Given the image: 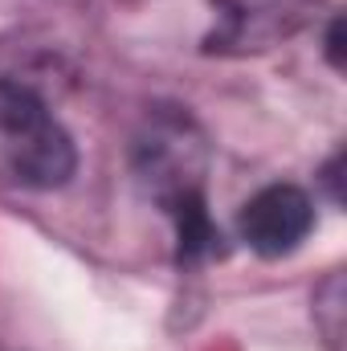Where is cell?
<instances>
[{
    "label": "cell",
    "instance_id": "1",
    "mask_svg": "<svg viewBox=\"0 0 347 351\" xmlns=\"http://www.w3.org/2000/svg\"><path fill=\"white\" fill-rule=\"evenodd\" d=\"M204 168L208 147L196 123L176 110H156L135 143V172L147 196L172 217L180 265L213 258L221 250V233L204 208Z\"/></svg>",
    "mask_w": 347,
    "mask_h": 351
},
{
    "label": "cell",
    "instance_id": "2",
    "mask_svg": "<svg viewBox=\"0 0 347 351\" xmlns=\"http://www.w3.org/2000/svg\"><path fill=\"white\" fill-rule=\"evenodd\" d=\"M78 168L74 143L33 90L0 82V180L29 192L62 188Z\"/></svg>",
    "mask_w": 347,
    "mask_h": 351
},
{
    "label": "cell",
    "instance_id": "3",
    "mask_svg": "<svg viewBox=\"0 0 347 351\" xmlns=\"http://www.w3.org/2000/svg\"><path fill=\"white\" fill-rule=\"evenodd\" d=\"M323 0H213L217 25L204 37V53L250 58L286 45L315 25Z\"/></svg>",
    "mask_w": 347,
    "mask_h": 351
},
{
    "label": "cell",
    "instance_id": "4",
    "mask_svg": "<svg viewBox=\"0 0 347 351\" xmlns=\"http://www.w3.org/2000/svg\"><path fill=\"white\" fill-rule=\"evenodd\" d=\"M311 225H315V204L294 184H270V188H261L258 196L246 200V208L237 217L241 241L254 254H261V258H286V254H294L307 241Z\"/></svg>",
    "mask_w": 347,
    "mask_h": 351
},
{
    "label": "cell",
    "instance_id": "5",
    "mask_svg": "<svg viewBox=\"0 0 347 351\" xmlns=\"http://www.w3.org/2000/svg\"><path fill=\"white\" fill-rule=\"evenodd\" d=\"M327 294H331V302H327V306L315 298V302H319V306H315V319H319V327H323L327 343H331V348H339V331H344V327H339V315H344V306H339V302H344V282H339V274H331V278H327Z\"/></svg>",
    "mask_w": 347,
    "mask_h": 351
},
{
    "label": "cell",
    "instance_id": "6",
    "mask_svg": "<svg viewBox=\"0 0 347 351\" xmlns=\"http://www.w3.org/2000/svg\"><path fill=\"white\" fill-rule=\"evenodd\" d=\"M327 58H331L335 70L344 66V21H339V16L331 21V33H327Z\"/></svg>",
    "mask_w": 347,
    "mask_h": 351
},
{
    "label": "cell",
    "instance_id": "7",
    "mask_svg": "<svg viewBox=\"0 0 347 351\" xmlns=\"http://www.w3.org/2000/svg\"><path fill=\"white\" fill-rule=\"evenodd\" d=\"M0 351H8V348H0Z\"/></svg>",
    "mask_w": 347,
    "mask_h": 351
}]
</instances>
